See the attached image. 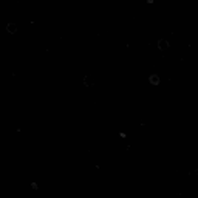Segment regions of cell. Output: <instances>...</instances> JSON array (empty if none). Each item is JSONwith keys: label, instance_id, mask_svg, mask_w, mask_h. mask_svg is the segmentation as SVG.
Returning <instances> with one entry per match:
<instances>
[{"label": "cell", "instance_id": "obj_1", "mask_svg": "<svg viewBox=\"0 0 198 198\" xmlns=\"http://www.w3.org/2000/svg\"><path fill=\"white\" fill-rule=\"evenodd\" d=\"M84 84L87 85V87H91V85L94 84V78H93L91 74H87V76L84 78Z\"/></svg>", "mask_w": 198, "mask_h": 198}, {"label": "cell", "instance_id": "obj_2", "mask_svg": "<svg viewBox=\"0 0 198 198\" xmlns=\"http://www.w3.org/2000/svg\"><path fill=\"white\" fill-rule=\"evenodd\" d=\"M158 48L160 50H167L169 48V42H167V40H164V39H161L158 42Z\"/></svg>", "mask_w": 198, "mask_h": 198}, {"label": "cell", "instance_id": "obj_3", "mask_svg": "<svg viewBox=\"0 0 198 198\" xmlns=\"http://www.w3.org/2000/svg\"><path fill=\"white\" fill-rule=\"evenodd\" d=\"M8 31H10V33H16V31H17V26H16L14 23H10V25H8Z\"/></svg>", "mask_w": 198, "mask_h": 198}]
</instances>
